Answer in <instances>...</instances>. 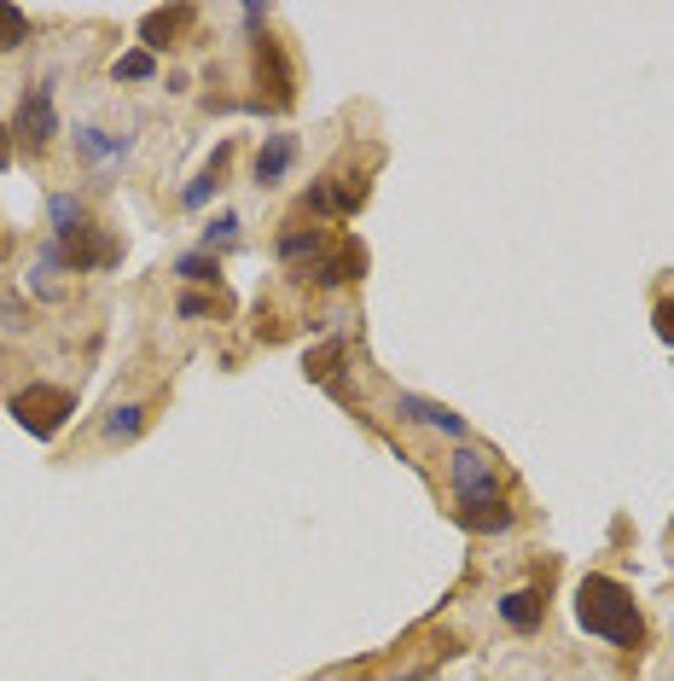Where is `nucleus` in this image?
Returning a JSON list of instances; mask_svg holds the SVG:
<instances>
[{
  "label": "nucleus",
  "instance_id": "obj_12",
  "mask_svg": "<svg viewBox=\"0 0 674 681\" xmlns=\"http://www.w3.org/2000/svg\"><path fill=\"white\" fill-rule=\"evenodd\" d=\"M291 158H297V135H268V146L256 151V187H279Z\"/></svg>",
  "mask_w": 674,
  "mask_h": 681
},
{
  "label": "nucleus",
  "instance_id": "obj_1",
  "mask_svg": "<svg viewBox=\"0 0 674 681\" xmlns=\"http://www.w3.org/2000/svg\"><path fill=\"white\" fill-rule=\"evenodd\" d=\"M576 618L587 635H599L605 647H622V652H634L645 641V612H640V600L611 583V576H582V589H576Z\"/></svg>",
  "mask_w": 674,
  "mask_h": 681
},
{
  "label": "nucleus",
  "instance_id": "obj_14",
  "mask_svg": "<svg viewBox=\"0 0 674 681\" xmlns=\"http://www.w3.org/2000/svg\"><path fill=\"white\" fill-rule=\"evenodd\" d=\"M303 367H308V378H315V385H331L337 396H344V344H337V338L320 344V349H308Z\"/></svg>",
  "mask_w": 674,
  "mask_h": 681
},
{
  "label": "nucleus",
  "instance_id": "obj_16",
  "mask_svg": "<svg viewBox=\"0 0 674 681\" xmlns=\"http://www.w3.org/2000/svg\"><path fill=\"white\" fill-rule=\"evenodd\" d=\"M23 41H30V18H23L12 0H0V53H12Z\"/></svg>",
  "mask_w": 674,
  "mask_h": 681
},
{
  "label": "nucleus",
  "instance_id": "obj_21",
  "mask_svg": "<svg viewBox=\"0 0 674 681\" xmlns=\"http://www.w3.org/2000/svg\"><path fill=\"white\" fill-rule=\"evenodd\" d=\"M140 425H146V408H135V402H128V408H117V414L106 420V437H117V443H122V437H135Z\"/></svg>",
  "mask_w": 674,
  "mask_h": 681
},
{
  "label": "nucleus",
  "instance_id": "obj_17",
  "mask_svg": "<svg viewBox=\"0 0 674 681\" xmlns=\"http://www.w3.org/2000/svg\"><path fill=\"white\" fill-rule=\"evenodd\" d=\"M151 70H158V59H151L146 47H128V53L111 65V76H117V82H146Z\"/></svg>",
  "mask_w": 674,
  "mask_h": 681
},
{
  "label": "nucleus",
  "instance_id": "obj_2",
  "mask_svg": "<svg viewBox=\"0 0 674 681\" xmlns=\"http://www.w3.org/2000/svg\"><path fill=\"white\" fill-rule=\"evenodd\" d=\"M7 414L23 425L30 437H59L65 425H70V414H76V396L65 391V385H23L12 402H7Z\"/></svg>",
  "mask_w": 674,
  "mask_h": 681
},
{
  "label": "nucleus",
  "instance_id": "obj_19",
  "mask_svg": "<svg viewBox=\"0 0 674 681\" xmlns=\"http://www.w3.org/2000/svg\"><path fill=\"white\" fill-rule=\"evenodd\" d=\"M47 216L59 221L53 234H70V227H82V221H88V216H82V205H76L70 193H53V198H47Z\"/></svg>",
  "mask_w": 674,
  "mask_h": 681
},
{
  "label": "nucleus",
  "instance_id": "obj_8",
  "mask_svg": "<svg viewBox=\"0 0 674 681\" xmlns=\"http://www.w3.org/2000/svg\"><path fill=\"white\" fill-rule=\"evenodd\" d=\"M192 18H198L192 7H158V12H146V18H140V47L158 59L163 47H175L180 36L192 30Z\"/></svg>",
  "mask_w": 674,
  "mask_h": 681
},
{
  "label": "nucleus",
  "instance_id": "obj_6",
  "mask_svg": "<svg viewBox=\"0 0 674 681\" xmlns=\"http://www.w3.org/2000/svg\"><path fill=\"white\" fill-rule=\"evenodd\" d=\"M256 88H262V106H291V65H285L274 36H256Z\"/></svg>",
  "mask_w": 674,
  "mask_h": 681
},
{
  "label": "nucleus",
  "instance_id": "obj_24",
  "mask_svg": "<svg viewBox=\"0 0 674 681\" xmlns=\"http://www.w3.org/2000/svg\"><path fill=\"white\" fill-rule=\"evenodd\" d=\"M657 338H663V344H674V297H663V303H657Z\"/></svg>",
  "mask_w": 674,
  "mask_h": 681
},
{
  "label": "nucleus",
  "instance_id": "obj_10",
  "mask_svg": "<svg viewBox=\"0 0 674 681\" xmlns=\"http://www.w3.org/2000/svg\"><path fill=\"white\" fill-rule=\"evenodd\" d=\"M500 618L517 629V635H535L541 618H547V594H541V589H517V594L500 600Z\"/></svg>",
  "mask_w": 674,
  "mask_h": 681
},
{
  "label": "nucleus",
  "instance_id": "obj_23",
  "mask_svg": "<svg viewBox=\"0 0 674 681\" xmlns=\"http://www.w3.org/2000/svg\"><path fill=\"white\" fill-rule=\"evenodd\" d=\"M216 187H221V175H216V169H204L198 181H192L187 193H180V205H187V210H198V205H210V198H216Z\"/></svg>",
  "mask_w": 674,
  "mask_h": 681
},
{
  "label": "nucleus",
  "instance_id": "obj_25",
  "mask_svg": "<svg viewBox=\"0 0 674 681\" xmlns=\"http://www.w3.org/2000/svg\"><path fill=\"white\" fill-rule=\"evenodd\" d=\"M210 309H216L210 297H192V292H180V315H187V320H192V315H210Z\"/></svg>",
  "mask_w": 674,
  "mask_h": 681
},
{
  "label": "nucleus",
  "instance_id": "obj_11",
  "mask_svg": "<svg viewBox=\"0 0 674 681\" xmlns=\"http://www.w3.org/2000/svg\"><path fill=\"white\" fill-rule=\"evenodd\" d=\"M279 263H320L331 250V234L326 227H297V234H279Z\"/></svg>",
  "mask_w": 674,
  "mask_h": 681
},
{
  "label": "nucleus",
  "instance_id": "obj_15",
  "mask_svg": "<svg viewBox=\"0 0 674 681\" xmlns=\"http://www.w3.org/2000/svg\"><path fill=\"white\" fill-rule=\"evenodd\" d=\"M459 524L477 530V536H495V530H512V507L506 501H483V507H459Z\"/></svg>",
  "mask_w": 674,
  "mask_h": 681
},
{
  "label": "nucleus",
  "instance_id": "obj_20",
  "mask_svg": "<svg viewBox=\"0 0 674 681\" xmlns=\"http://www.w3.org/2000/svg\"><path fill=\"white\" fill-rule=\"evenodd\" d=\"M76 135H82V140H76V146H82V164H106V158L122 151V140H106L99 129H76Z\"/></svg>",
  "mask_w": 674,
  "mask_h": 681
},
{
  "label": "nucleus",
  "instance_id": "obj_13",
  "mask_svg": "<svg viewBox=\"0 0 674 681\" xmlns=\"http://www.w3.org/2000/svg\"><path fill=\"white\" fill-rule=\"evenodd\" d=\"M360 198H367V181L360 175H349V187H315L308 193V210H326V216H355L360 210Z\"/></svg>",
  "mask_w": 674,
  "mask_h": 681
},
{
  "label": "nucleus",
  "instance_id": "obj_3",
  "mask_svg": "<svg viewBox=\"0 0 674 681\" xmlns=\"http://www.w3.org/2000/svg\"><path fill=\"white\" fill-rule=\"evenodd\" d=\"M117 257H122L117 239H106L93 221H82V227H70V234H53L41 268H106V263H117Z\"/></svg>",
  "mask_w": 674,
  "mask_h": 681
},
{
  "label": "nucleus",
  "instance_id": "obj_22",
  "mask_svg": "<svg viewBox=\"0 0 674 681\" xmlns=\"http://www.w3.org/2000/svg\"><path fill=\"white\" fill-rule=\"evenodd\" d=\"M204 245H210V250H221V245H239V216H216L210 227H204Z\"/></svg>",
  "mask_w": 674,
  "mask_h": 681
},
{
  "label": "nucleus",
  "instance_id": "obj_9",
  "mask_svg": "<svg viewBox=\"0 0 674 681\" xmlns=\"http://www.w3.org/2000/svg\"><path fill=\"white\" fill-rule=\"evenodd\" d=\"M396 408H402V420H413V425H430V432L465 437V420H459V414H448L443 402H430V396H402Z\"/></svg>",
  "mask_w": 674,
  "mask_h": 681
},
{
  "label": "nucleus",
  "instance_id": "obj_4",
  "mask_svg": "<svg viewBox=\"0 0 674 681\" xmlns=\"http://www.w3.org/2000/svg\"><path fill=\"white\" fill-rule=\"evenodd\" d=\"M12 135L30 146V151H47L59 135V111H53V93L47 88H23L18 99V117H12Z\"/></svg>",
  "mask_w": 674,
  "mask_h": 681
},
{
  "label": "nucleus",
  "instance_id": "obj_5",
  "mask_svg": "<svg viewBox=\"0 0 674 681\" xmlns=\"http://www.w3.org/2000/svg\"><path fill=\"white\" fill-rule=\"evenodd\" d=\"M448 477H454L459 507H483V501H500V484H495V472H488V454H477V448H459L454 461H448Z\"/></svg>",
  "mask_w": 674,
  "mask_h": 681
},
{
  "label": "nucleus",
  "instance_id": "obj_26",
  "mask_svg": "<svg viewBox=\"0 0 674 681\" xmlns=\"http://www.w3.org/2000/svg\"><path fill=\"white\" fill-rule=\"evenodd\" d=\"M12 164V122H0V169Z\"/></svg>",
  "mask_w": 674,
  "mask_h": 681
},
{
  "label": "nucleus",
  "instance_id": "obj_18",
  "mask_svg": "<svg viewBox=\"0 0 674 681\" xmlns=\"http://www.w3.org/2000/svg\"><path fill=\"white\" fill-rule=\"evenodd\" d=\"M175 274H180L187 286H221V268H216L210 257H180V263H175Z\"/></svg>",
  "mask_w": 674,
  "mask_h": 681
},
{
  "label": "nucleus",
  "instance_id": "obj_7",
  "mask_svg": "<svg viewBox=\"0 0 674 681\" xmlns=\"http://www.w3.org/2000/svg\"><path fill=\"white\" fill-rule=\"evenodd\" d=\"M360 274H367V245H360V239H337L326 257L315 263L308 280H315V286H349V280H360Z\"/></svg>",
  "mask_w": 674,
  "mask_h": 681
}]
</instances>
